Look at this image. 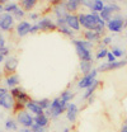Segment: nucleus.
I'll return each instance as SVG.
<instances>
[{
    "label": "nucleus",
    "instance_id": "32",
    "mask_svg": "<svg viewBox=\"0 0 127 132\" xmlns=\"http://www.w3.org/2000/svg\"><path fill=\"white\" fill-rule=\"evenodd\" d=\"M37 103H38V105L46 112V111H48L50 109V107H51V102H52V99L50 98H41V99H37L36 100Z\"/></svg>",
    "mask_w": 127,
    "mask_h": 132
},
{
    "label": "nucleus",
    "instance_id": "53",
    "mask_svg": "<svg viewBox=\"0 0 127 132\" xmlns=\"http://www.w3.org/2000/svg\"><path fill=\"white\" fill-rule=\"evenodd\" d=\"M0 132H4V131H1V130H0Z\"/></svg>",
    "mask_w": 127,
    "mask_h": 132
},
{
    "label": "nucleus",
    "instance_id": "51",
    "mask_svg": "<svg viewBox=\"0 0 127 132\" xmlns=\"http://www.w3.org/2000/svg\"><path fill=\"white\" fill-rule=\"evenodd\" d=\"M3 74H4V72H3V69H0V79H1V76H3Z\"/></svg>",
    "mask_w": 127,
    "mask_h": 132
},
{
    "label": "nucleus",
    "instance_id": "43",
    "mask_svg": "<svg viewBox=\"0 0 127 132\" xmlns=\"http://www.w3.org/2000/svg\"><path fill=\"white\" fill-rule=\"evenodd\" d=\"M114 61H117V59H116V56L109 51L108 55H107V62H114Z\"/></svg>",
    "mask_w": 127,
    "mask_h": 132
},
{
    "label": "nucleus",
    "instance_id": "23",
    "mask_svg": "<svg viewBox=\"0 0 127 132\" xmlns=\"http://www.w3.org/2000/svg\"><path fill=\"white\" fill-rule=\"evenodd\" d=\"M71 42H73L74 47H83V48H86L89 51L94 48V43H92L84 38H74V39H71Z\"/></svg>",
    "mask_w": 127,
    "mask_h": 132
},
{
    "label": "nucleus",
    "instance_id": "1",
    "mask_svg": "<svg viewBox=\"0 0 127 132\" xmlns=\"http://www.w3.org/2000/svg\"><path fill=\"white\" fill-rule=\"evenodd\" d=\"M10 94L13 95V98L15 99V107H14L13 112L17 113V112H19V111L26 109V105H27V103L31 100V97H29L28 93L24 90V88H22V86L13 88V89H10Z\"/></svg>",
    "mask_w": 127,
    "mask_h": 132
},
{
    "label": "nucleus",
    "instance_id": "38",
    "mask_svg": "<svg viewBox=\"0 0 127 132\" xmlns=\"http://www.w3.org/2000/svg\"><path fill=\"white\" fill-rule=\"evenodd\" d=\"M0 56H4V57L10 56V48H9L8 46H5V47H0Z\"/></svg>",
    "mask_w": 127,
    "mask_h": 132
},
{
    "label": "nucleus",
    "instance_id": "50",
    "mask_svg": "<svg viewBox=\"0 0 127 132\" xmlns=\"http://www.w3.org/2000/svg\"><path fill=\"white\" fill-rule=\"evenodd\" d=\"M62 132H70V128H69V127H65L62 130Z\"/></svg>",
    "mask_w": 127,
    "mask_h": 132
},
{
    "label": "nucleus",
    "instance_id": "40",
    "mask_svg": "<svg viewBox=\"0 0 127 132\" xmlns=\"http://www.w3.org/2000/svg\"><path fill=\"white\" fill-rule=\"evenodd\" d=\"M92 5H93V0H81V6H85L86 9L90 10Z\"/></svg>",
    "mask_w": 127,
    "mask_h": 132
},
{
    "label": "nucleus",
    "instance_id": "45",
    "mask_svg": "<svg viewBox=\"0 0 127 132\" xmlns=\"http://www.w3.org/2000/svg\"><path fill=\"white\" fill-rule=\"evenodd\" d=\"M94 102H95V95H93V97H90V98L86 100V104H88V105H92Z\"/></svg>",
    "mask_w": 127,
    "mask_h": 132
},
{
    "label": "nucleus",
    "instance_id": "41",
    "mask_svg": "<svg viewBox=\"0 0 127 132\" xmlns=\"http://www.w3.org/2000/svg\"><path fill=\"white\" fill-rule=\"evenodd\" d=\"M111 6H112V9L114 10V14H120V12H121V6L117 4V3H111Z\"/></svg>",
    "mask_w": 127,
    "mask_h": 132
},
{
    "label": "nucleus",
    "instance_id": "42",
    "mask_svg": "<svg viewBox=\"0 0 127 132\" xmlns=\"http://www.w3.org/2000/svg\"><path fill=\"white\" fill-rule=\"evenodd\" d=\"M9 93H10V90H9L8 88L0 85V98H3L4 95H6V94H9Z\"/></svg>",
    "mask_w": 127,
    "mask_h": 132
},
{
    "label": "nucleus",
    "instance_id": "46",
    "mask_svg": "<svg viewBox=\"0 0 127 132\" xmlns=\"http://www.w3.org/2000/svg\"><path fill=\"white\" fill-rule=\"evenodd\" d=\"M120 132H127V118H126V121L123 122V125H122L121 131H120Z\"/></svg>",
    "mask_w": 127,
    "mask_h": 132
},
{
    "label": "nucleus",
    "instance_id": "47",
    "mask_svg": "<svg viewBox=\"0 0 127 132\" xmlns=\"http://www.w3.org/2000/svg\"><path fill=\"white\" fill-rule=\"evenodd\" d=\"M17 132H33L31 128H23V127H19V130Z\"/></svg>",
    "mask_w": 127,
    "mask_h": 132
},
{
    "label": "nucleus",
    "instance_id": "22",
    "mask_svg": "<svg viewBox=\"0 0 127 132\" xmlns=\"http://www.w3.org/2000/svg\"><path fill=\"white\" fill-rule=\"evenodd\" d=\"M116 15L114 14V10L112 9V6H111V4H107L106 6H104V9L99 13V16H100V19H103L106 23H108L109 20H111L113 16Z\"/></svg>",
    "mask_w": 127,
    "mask_h": 132
},
{
    "label": "nucleus",
    "instance_id": "28",
    "mask_svg": "<svg viewBox=\"0 0 127 132\" xmlns=\"http://www.w3.org/2000/svg\"><path fill=\"white\" fill-rule=\"evenodd\" d=\"M60 98L62 99L65 103H71L73 100H74V98H75V93L71 90V89H65V90H62L61 92V94L59 95Z\"/></svg>",
    "mask_w": 127,
    "mask_h": 132
},
{
    "label": "nucleus",
    "instance_id": "24",
    "mask_svg": "<svg viewBox=\"0 0 127 132\" xmlns=\"http://www.w3.org/2000/svg\"><path fill=\"white\" fill-rule=\"evenodd\" d=\"M37 4H38L37 0H20V1H19V6H20L26 13L33 12V9L36 8Z\"/></svg>",
    "mask_w": 127,
    "mask_h": 132
},
{
    "label": "nucleus",
    "instance_id": "14",
    "mask_svg": "<svg viewBox=\"0 0 127 132\" xmlns=\"http://www.w3.org/2000/svg\"><path fill=\"white\" fill-rule=\"evenodd\" d=\"M66 26L73 29L74 32H80L81 29V26H80V22H79V14H69L66 16Z\"/></svg>",
    "mask_w": 127,
    "mask_h": 132
},
{
    "label": "nucleus",
    "instance_id": "26",
    "mask_svg": "<svg viewBox=\"0 0 127 132\" xmlns=\"http://www.w3.org/2000/svg\"><path fill=\"white\" fill-rule=\"evenodd\" d=\"M93 69H94L93 67V61H80L79 62V71L81 74V76L90 74Z\"/></svg>",
    "mask_w": 127,
    "mask_h": 132
},
{
    "label": "nucleus",
    "instance_id": "17",
    "mask_svg": "<svg viewBox=\"0 0 127 132\" xmlns=\"http://www.w3.org/2000/svg\"><path fill=\"white\" fill-rule=\"evenodd\" d=\"M19 82H20V78L18 74H12V75H6L4 78V85L5 88H8L9 90L19 86Z\"/></svg>",
    "mask_w": 127,
    "mask_h": 132
},
{
    "label": "nucleus",
    "instance_id": "13",
    "mask_svg": "<svg viewBox=\"0 0 127 132\" xmlns=\"http://www.w3.org/2000/svg\"><path fill=\"white\" fill-rule=\"evenodd\" d=\"M65 114H66V118H67V121H69L70 123H75L76 119H78V116H79V107H78L74 102L69 103Z\"/></svg>",
    "mask_w": 127,
    "mask_h": 132
},
{
    "label": "nucleus",
    "instance_id": "27",
    "mask_svg": "<svg viewBox=\"0 0 127 132\" xmlns=\"http://www.w3.org/2000/svg\"><path fill=\"white\" fill-rule=\"evenodd\" d=\"M50 122H51V118H50L46 113L39 114V116H34V123L38 125V126H41V127L47 128V126L50 125Z\"/></svg>",
    "mask_w": 127,
    "mask_h": 132
},
{
    "label": "nucleus",
    "instance_id": "39",
    "mask_svg": "<svg viewBox=\"0 0 127 132\" xmlns=\"http://www.w3.org/2000/svg\"><path fill=\"white\" fill-rule=\"evenodd\" d=\"M31 130L33 132H47V130H46L45 127H41V126H38V125H36V123L32 126Z\"/></svg>",
    "mask_w": 127,
    "mask_h": 132
},
{
    "label": "nucleus",
    "instance_id": "7",
    "mask_svg": "<svg viewBox=\"0 0 127 132\" xmlns=\"http://www.w3.org/2000/svg\"><path fill=\"white\" fill-rule=\"evenodd\" d=\"M125 28V18L121 14H116L107 23V31L111 33H121Z\"/></svg>",
    "mask_w": 127,
    "mask_h": 132
},
{
    "label": "nucleus",
    "instance_id": "25",
    "mask_svg": "<svg viewBox=\"0 0 127 132\" xmlns=\"http://www.w3.org/2000/svg\"><path fill=\"white\" fill-rule=\"evenodd\" d=\"M4 128H5V131H9V132L18 131L19 130V125H18V122L15 121V118L9 117V118H6L4 121Z\"/></svg>",
    "mask_w": 127,
    "mask_h": 132
},
{
    "label": "nucleus",
    "instance_id": "37",
    "mask_svg": "<svg viewBox=\"0 0 127 132\" xmlns=\"http://www.w3.org/2000/svg\"><path fill=\"white\" fill-rule=\"evenodd\" d=\"M28 18L31 19L32 22H36L37 23L41 19V14L38 12H31V13H28Z\"/></svg>",
    "mask_w": 127,
    "mask_h": 132
},
{
    "label": "nucleus",
    "instance_id": "4",
    "mask_svg": "<svg viewBox=\"0 0 127 132\" xmlns=\"http://www.w3.org/2000/svg\"><path fill=\"white\" fill-rule=\"evenodd\" d=\"M14 118L18 122L19 127H23V128H32V126L34 125V116L31 114L27 109L17 112Z\"/></svg>",
    "mask_w": 127,
    "mask_h": 132
},
{
    "label": "nucleus",
    "instance_id": "8",
    "mask_svg": "<svg viewBox=\"0 0 127 132\" xmlns=\"http://www.w3.org/2000/svg\"><path fill=\"white\" fill-rule=\"evenodd\" d=\"M15 19L12 14L3 13L0 14V32H10L15 28Z\"/></svg>",
    "mask_w": 127,
    "mask_h": 132
},
{
    "label": "nucleus",
    "instance_id": "12",
    "mask_svg": "<svg viewBox=\"0 0 127 132\" xmlns=\"http://www.w3.org/2000/svg\"><path fill=\"white\" fill-rule=\"evenodd\" d=\"M31 28H32L31 22H28V20H22V22H18V23H17L14 31H15L17 37L23 38V37L31 34Z\"/></svg>",
    "mask_w": 127,
    "mask_h": 132
},
{
    "label": "nucleus",
    "instance_id": "19",
    "mask_svg": "<svg viewBox=\"0 0 127 132\" xmlns=\"http://www.w3.org/2000/svg\"><path fill=\"white\" fill-rule=\"evenodd\" d=\"M75 52L78 55L80 61H93V55H92V51L86 48H83V47H75Z\"/></svg>",
    "mask_w": 127,
    "mask_h": 132
},
{
    "label": "nucleus",
    "instance_id": "18",
    "mask_svg": "<svg viewBox=\"0 0 127 132\" xmlns=\"http://www.w3.org/2000/svg\"><path fill=\"white\" fill-rule=\"evenodd\" d=\"M26 109L33 116H39V114H43L45 113V111L38 105V103L34 100V99H31L28 103H27V105H26Z\"/></svg>",
    "mask_w": 127,
    "mask_h": 132
},
{
    "label": "nucleus",
    "instance_id": "2",
    "mask_svg": "<svg viewBox=\"0 0 127 132\" xmlns=\"http://www.w3.org/2000/svg\"><path fill=\"white\" fill-rule=\"evenodd\" d=\"M66 109H67V103H65L60 97H56V98L52 99L50 109L46 111L45 113H46L51 119H57L61 114L66 113Z\"/></svg>",
    "mask_w": 127,
    "mask_h": 132
},
{
    "label": "nucleus",
    "instance_id": "10",
    "mask_svg": "<svg viewBox=\"0 0 127 132\" xmlns=\"http://www.w3.org/2000/svg\"><path fill=\"white\" fill-rule=\"evenodd\" d=\"M18 65H19V60L17 59L15 56H8L3 64V72L6 75H12V74H17V69H18Z\"/></svg>",
    "mask_w": 127,
    "mask_h": 132
},
{
    "label": "nucleus",
    "instance_id": "9",
    "mask_svg": "<svg viewBox=\"0 0 127 132\" xmlns=\"http://www.w3.org/2000/svg\"><path fill=\"white\" fill-rule=\"evenodd\" d=\"M37 24L39 27V32H55V31H57L56 22L48 15L41 16V19L37 22Z\"/></svg>",
    "mask_w": 127,
    "mask_h": 132
},
{
    "label": "nucleus",
    "instance_id": "35",
    "mask_svg": "<svg viewBox=\"0 0 127 132\" xmlns=\"http://www.w3.org/2000/svg\"><path fill=\"white\" fill-rule=\"evenodd\" d=\"M108 48L107 47H100L98 50V52L95 53V60H104L107 59V55H108Z\"/></svg>",
    "mask_w": 127,
    "mask_h": 132
},
{
    "label": "nucleus",
    "instance_id": "49",
    "mask_svg": "<svg viewBox=\"0 0 127 132\" xmlns=\"http://www.w3.org/2000/svg\"><path fill=\"white\" fill-rule=\"evenodd\" d=\"M3 13H4V5L0 4V14H3Z\"/></svg>",
    "mask_w": 127,
    "mask_h": 132
},
{
    "label": "nucleus",
    "instance_id": "29",
    "mask_svg": "<svg viewBox=\"0 0 127 132\" xmlns=\"http://www.w3.org/2000/svg\"><path fill=\"white\" fill-rule=\"evenodd\" d=\"M106 6V3L103 0H93V5L90 8V13H95V14H99Z\"/></svg>",
    "mask_w": 127,
    "mask_h": 132
},
{
    "label": "nucleus",
    "instance_id": "20",
    "mask_svg": "<svg viewBox=\"0 0 127 132\" xmlns=\"http://www.w3.org/2000/svg\"><path fill=\"white\" fill-rule=\"evenodd\" d=\"M83 38L92 42V43H94V45L95 43H100V41H102V36L94 32V31H83Z\"/></svg>",
    "mask_w": 127,
    "mask_h": 132
},
{
    "label": "nucleus",
    "instance_id": "15",
    "mask_svg": "<svg viewBox=\"0 0 127 132\" xmlns=\"http://www.w3.org/2000/svg\"><path fill=\"white\" fill-rule=\"evenodd\" d=\"M62 3L64 8L66 9V12L69 14H78V10L81 6V0H66Z\"/></svg>",
    "mask_w": 127,
    "mask_h": 132
},
{
    "label": "nucleus",
    "instance_id": "30",
    "mask_svg": "<svg viewBox=\"0 0 127 132\" xmlns=\"http://www.w3.org/2000/svg\"><path fill=\"white\" fill-rule=\"evenodd\" d=\"M57 32L61 33V34H62V36H65V37H69V38H71V39H74V38H75V32H74L73 29H70L67 26L59 27V28H57Z\"/></svg>",
    "mask_w": 127,
    "mask_h": 132
},
{
    "label": "nucleus",
    "instance_id": "52",
    "mask_svg": "<svg viewBox=\"0 0 127 132\" xmlns=\"http://www.w3.org/2000/svg\"><path fill=\"white\" fill-rule=\"evenodd\" d=\"M125 27H127V18H125Z\"/></svg>",
    "mask_w": 127,
    "mask_h": 132
},
{
    "label": "nucleus",
    "instance_id": "33",
    "mask_svg": "<svg viewBox=\"0 0 127 132\" xmlns=\"http://www.w3.org/2000/svg\"><path fill=\"white\" fill-rule=\"evenodd\" d=\"M26 14H27V13H26V12H24V10H23V9H22V8L19 6V8L17 9V10L14 12V13H13V14H12V15L14 16L15 22H22V20H24V18H26Z\"/></svg>",
    "mask_w": 127,
    "mask_h": 132
},
{
    "label": "nucleus",
    "instance_id": "31",
    "mask_svg": "<svg viewBox=\"0 0 127 132\" xmlns=\"http://www.w3.org/2000/svg\"><path fill=\"white\" fill-rule=\"evenodd\" d=\"M18 8H19V3H15V1H8V4L4 6V13L13 14Z\"/></svg>",
    "mask_w": 127,
    "mask_h": 132
},
{
    "label": "nucleus",
    "instance_id": "34",
    "mask_svg": "<svg viewBox=\"0 0 127 132\" xmlns=\"http://www.w3.org/2000/svg\"><path fill=\"white\" fill-rule=\"evenodd\" d=\"M111 52L116 56V59H122V57H125V56H126V51H125L123 48H121V47H118V46L112 47Z\"/></svg>",
    "mask_w": 127,
    "mask_h": 132
},
{
    "label": "nucleus",
    "instance_id": "3",
    "mask_svg": "<svg viewBox=\"0 0 127 132\" xmlns=\"http://www.w3.org/2000/svg\"><path fill=\"white\" fill-rule=\"evenodd\" d=\"M79 14V22L81 28H84L85 31H94L97 24L100 20L99 14L95 13H78Z\"/></svg>",
    "mask_w": 127,
    "mask_h": 132
},
{
    "label": "nucleus",
    "instance_id": "36",
    "mask_svg": "<svg viewBox=\"0 0 127 132\" xmlns=\"http://www.w3.org/2000/svg\"><path fill=\"white\" fill-rule=\"evenodd\" d=\"M99 45H100V47H107V46L112 45V37L111 36H103Z\"/></svg>",
    "mask_w": 127,
    "mask_h": 132
},
{
    "label": "nucleus",
    "instance_id": "16",
    "mask_svg": "<svg viewBox=\"0 0 127 132\" xmlns=\"http://www.w3.org/2000/svg\"><path fill=\"white\" fill-rule=\"evenodd\" d=\"M0 107L5 111H13L15 107V99L13 98V95L9 93L6 95H4L3 98H0Z\"/></svg>",
    "mask_w": 127,
    "mask_h": 132
},
{
    "label": "nucleus",
    "instance_id": "11",
    "mask_svg": "<svg viewBox=\"0 0 127 132\" xmlns=\"http://www.w3.org/2000/svg\"><path fill=\"white\" fill-rule=\"evenodd\" d=\"M51 9H52V13L55 15V20H64L69 15V13L64 8L62 1H52L51 3Z\"/></svg>",
    "mask_w": 127,
    "mask_h": 132
},
{
    "label": "nucleus",
    "instance_id": "5",
    "mask_svg": "<svg viewBox=\"0 0 127 132\" xmlns=\"http://www.w3.org/2000/svg\"><path fill=\"white\" fill-rule=\"evenodd\" d=\"M98 74H99L98 69L94 67L90 74L81 76L79 80L76 81V88H78V89H81V90H86V89H88L89 86H92V84L97 80V75H98Z\"/></svg>",
    "mask_w": 127,
    "mask_h": 132
},
{
    "label": "nucleus",
    "instance_id": "6",
    "mask_svg": "<svg viewBox=\"0 0 127 132\" xmlns=\"http://www.w3.org/2000/svg\"><path fill=\"white\" fill-rule=\"evenodd\" d=\"M127 65V57L122 59V60H117L114 62H102L98 66V71L99 72H109V71H116L120 70L122 67H125Z\"/></svg>",
    "mask_w": 127,
    "mask_h": 132
},
{
    "label": "nucleus",
    "instance_id": "48",
    "mask_svg": "<svg viewBox=\"0 0 127 132\" xmlns=\"http://www.w3.org/2000/svg\"><path fill=\"white\" fill-rule=\"evenodd\" d=\"M5 59H6V57H4V56H0V64H4Z\"/></svg>",
    "mask_w": 127,
    "mask_h": 132
},
{
    "label": "nucleus",
    "instance_id": "44",
    "mask_svg": "<svg viewBox=\"0 0 127 132\" xmlns=\"http://www.w3.org/2000/svg\"><path fill=\"white\" fill-rule=\"evenodd\" d=\"M39 32V27H38V24L37 23H34V24H32V28H31V34H36V33Z\"/></svg>",
    "mask_w": 127,
    "mask_h": 132
},
{
    "label": "nucleus",
    "instance_id": "21",
    "mask_svg": "<svg viewBox=\"0 0 127 132\" xmlns=\"http://www.w3.org/2000/svg\"><path fill=\"white\" fill-rule=\"evenodd\" d=\"M99 85H100V80L97 79V80L92 84V86H89L86 90H84V93H83V95H81V100H88L90 97L95 95V92H97V89L99 88Z\"/></svg>",
    "mask_w": 127,
    "mask_h": 132
}]
</instances>
